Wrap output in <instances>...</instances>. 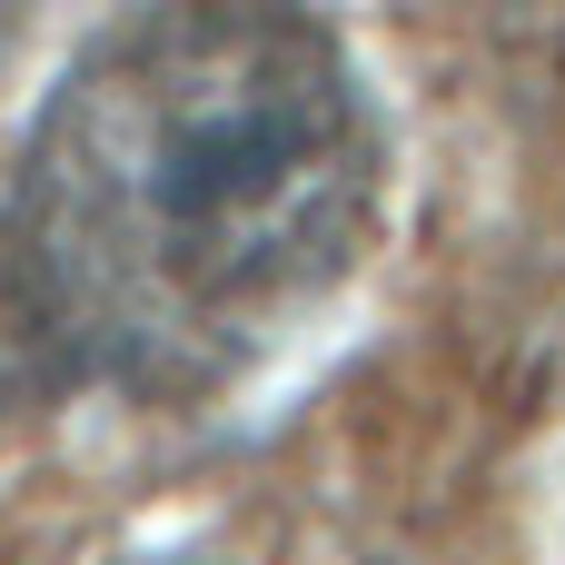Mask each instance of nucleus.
I'll return each instance as SVG.
<instances>
[{
	"label": "nucleus",
	"mask_w": 565,
	"mask_h": 565,
	"mask_svg": "<svg viewBox=\"0 0 565 565\" xmlns=\"http://www.w3.org/2000/svg\"><path fill=\"white\" fill-rule=\"evenodd\" d=\"M387 209V119L318 0H129L0 169V367L179 417L338 308Z\"/></svg>",
	"instance_id": "obj_1"
},
{
	"label": "nucleus",
	"mask_w": 565,
	"mask_h": 565,
	"mask_svg": "<svg viewBox=\"0 0 565 565\" xmlns=\"http://www.w3.org/2000/svg\"><path fill=\"white\" fill-rule=\"evenodd\" d=\"M169 565H218V556H169Z\"/></svg>",
	"instance_id": "obj_2"
},
{
	"label": "nucleus",
	"mask_w": 565,
	"mask_h": 565,
	"mask_svg": "<svg viewBox=\"0 0 565 565\" xmlns=\"http://www.w3.org/2000/svg\"><path fill=\"white\" fill-rule=\"evenodd\" d=\"M0 20H10V0H0Z\"/></svg>",
	"instance_id": "obj_3"
}]
</instances>
